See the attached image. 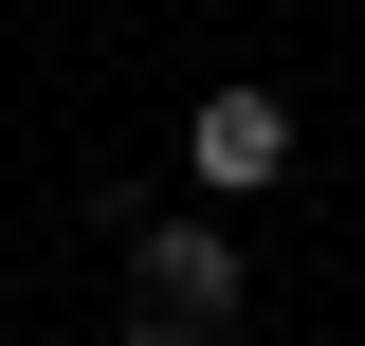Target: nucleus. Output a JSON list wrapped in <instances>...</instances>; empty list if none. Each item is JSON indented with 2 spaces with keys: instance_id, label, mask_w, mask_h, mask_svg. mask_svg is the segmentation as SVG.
Listing matches in <instances>:
<instances>
[{
  "instance_id": "f03ea898",
  "label": "nucleus",
  "mask_w": 365,
  "mask_h": 346,
  "mask_svg": "<svg viewBox=\"0 0 365 346\" xmlns=\"http://www.w3.org/2000/svg\"><path fill=\"white\" fill-rule=\"evenodd\" d=\"M292 164V110L274 91H201V182H274Z\"/></svg>"
},
{
  "instance_id": "f257e3e1",
  "label": "nucleus",
  "mask_w": 365,
  "mask_h": 346,
  "mask_svg": "<svg viewBox=\"0 0 365 346\" xmlns=\"http://www.w3.org/2000/svg\"><path fill=\"white\" fill-rule=\"evenodd\" d=\"M128 328H146V346H220V328H237V237H220V219H146Z\"/></svg>"
}]
</instances>
